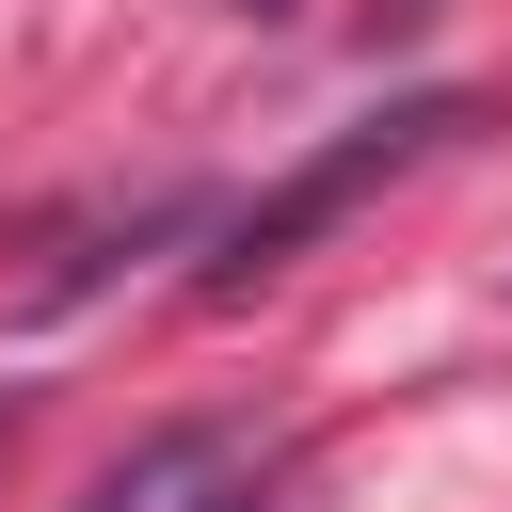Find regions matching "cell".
Returning <instances> with one entry per match:
<instances>
[{"label": "cell", "instance_id": "6da1fadb", "mask_svg": "<svg viewBox=\"0 0 512 512\" xmlns=\"http://www.w3.org/2000/svg\"><path fill=\"white\" fill-rule=\"evenodd\" d=\"M448 128H464V96H384L368 128H336L320 160H288L256 208H224V224H208V256H192V304H256V288H272V272H288L320 224H352V208H368L400 160H432Z\"/></svg>", "mask_w": 512, "mask_h": 512}, {"label": "cell", "instance_id": "7a4b0ae2", "mask_svg": "<svg viewBox=\"0 0 512 512\" xmlns=\"http://www.w3.org/2000/svg\"><path fill=\"white\" fill-rule=\"evenodd\" d=\"M80 512H272V448H240V432L176 416V432H144L128 464H96V480H80Z\"/></svg>", "mask_w": 512, "mask_h": 512}, {"label": "cell", "instance_id": "3957f363", "mask_svg": "<svg viewBox=\"0 0 512 512\" xmlns=\"http://www.w3.org/2000/svg\"><path fill=\"white\" fill-rule=\"evenodd\" d=\"M432 16H448V0H368V32H432Z\"/></svg>", "mask_w": 512, "mask_h": 512}, {"label": "cell", "instance_id": "277c9868", "mask_svg": "<svg viewBox=\"0 0 512 512\" xmlns=\"http://www.w3.org/2000/svg\"><path fill=\"white\" fill-rule=\"evenodd\" d=\"M256 16H272V0H256Z\"/></svg>", "mask_w": 512, "mask_h": 512}]
</instances>
